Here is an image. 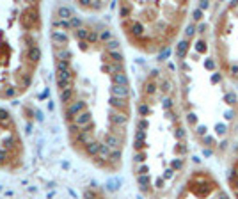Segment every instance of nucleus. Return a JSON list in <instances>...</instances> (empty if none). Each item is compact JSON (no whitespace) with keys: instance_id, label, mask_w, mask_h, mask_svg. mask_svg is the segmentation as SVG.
I'll return each mask as SVG.
<instances>
[{"instance_id":"22","label":"nucleus","mask_w":238,"mask_h":199,"mask_svg":"<svg viewBox=\"0 0 238 199\" xmlns=\"http://www.w3.org/2000/svg\"><path fill=\"white\" fill-rule=\"evenodd\" d=\"M87 43H91V44H94V43H100V32H98V30H89Z\"/></svg>"},{"instance_id":"11","label":"nucleus","mask_w":238,"mask_h":199,"mask_svg":"<svg viewBox=\"0 0 238 199\" xmlns=\"http://www.w3.org/2000/svg\"><path fill=\"white\" fill-rule=\"evenodd\" d=\"M91 132H93V126H85L84 130L77 133V142L78 144H84V146H87L93 139H91Z\"/></svg>"},{"instance_id":"28","label":"nucleus","mask_w":238,"mask_h":199,"mask_svg":"<svg viewBox=\"0 0 238 199\" xmlns=\"http://www.w3.org/2000/svg\"><path fill=\"white\" fill-rule=\"evenodd\" d=\"M7 158V151L6 149H0V162H6Z\"/></svg>"},{"instance_id":"18","label":"nucleus","mask_w":238,"mask_h":199,"mask_svg":"<svg viewBox=\"0 0 238 199\" xmlns=\"http://www.w3.org/2000/svg\"><path fill=\"white\" fill-rule=\"evenodd\" d=\"M121 48V43L117 39H110L109 43H105V52H117Z\"/></svg>"},{"instance_id":"23","label":"nucleus","mask_w":238,"mask_h":199,"mask_svg":"<svg viewBox=\"0 0 238 199\" xmlns=\"http://www.w3.org/2000/svg\"><path fill=\"white\" fill-rule=\"evenodd\" d=\"M69 23H71V28H75V30H78V28H82V27H84L82 20H80L78 16H73L71 20H69Z\"/></svg>"},{"instance_id":"2","label":"nucleus","mask_w":238,"mask_h":199,"mask_svg":"<svg viewBox=\"0 0 238 199\" xmlns=\"http://www.w3.org/2000/svg\"><path fill=\"white\" fill-rule=\"evenodd\" d=\"M188 11V2L130 4V16L121 20V23L135 44L164 54L181 32Z\"/></svg>"},{"instance_id":"20","label":"nucleus","mask_w":238,"mask_h":199,"mask_svg":"<svg viewBox=\"0 0 238 199\" xmlns=\"http://www.w3.org/2000/svg\"><path fill=\"white\" fill-rule=\"evenodd\" d=\"M55 69H57V73H62V71H69L71 66H69V62L68 61H57L55 62Z\"/></svg>"},{"instance_id":"3","label":"nucleus","mask_w":238,"mask_h":199,"mask_svg":"<svg viewBox=\"0 0 238 199\" xmlns=\"http://www.w3.org/2000/svg\"><path fill=\"white\" fill-rule=\"evenodd\" d=\"M213 54L222 73L233 85L238 84V2L220 7L211 22Z\"/></svg>"},{"instance_id":"14","label":"nucleus","mask_w":238,"mask_h":199,"mask_svg":"<svg viewBox=\"0 0 238 199\" xmlns=\"http://www.w3.org/2000/svg\"><path fill=\"white\" fill-rule=\"evenodd\" d=\"M100 146H101V142H98V140H91V142L85 146V153H87L89 156H98V153H100Z\"/></svg>"},{"instance_id":"8","label":"nucleus","mask_w":238,"mask_h":199,"mask_svg":"<svg viewBox=\"0 0 238 199\" xmlns=\"http://www.w3.org/2000/svg\"><path fill=\"white\" fill-rule=\"evenodd\" d=\"M103 144H107L112 151L116 149H123V139L114 135V133H103Z\"/></svg>"},{"instance_id":"4","label":"nucleus","mask_w":238,"mask_h":199,"mask_svg":"<svg viewBox=\"0 0 238 199\" xmlns=\"http://www.w3.org/2000/svg\"><path fill=\"white\" fill-rule=\"evenodd\" d=\"M176 199H233L229 190L222 187L219 178L208 169L190 172L181 185Z\"/></svg>"},{"instance_id":"29","label":"nucleus","mask_w":238,"mask_h":199,"mask_svg":"<svg viewBox=\"0 0 238 199\" xmlns=\"http://www.w3.org/2000/svg\"><path fill=\"white\" fill-rule=\"evenodd\" d=\"M87 41H80V50H82V52H85V50H87L89 48V46H87Z\"/></svg>"},{"instance_id":"7","label":"nucleus","mask_w":238,"mask_h":199,"mask_svg":"<svg viewBox=\"0 0 238 199\" xmlns=\"http://www.w3.org/2000/svg\"><path fill=\"white\" fill-rule=\"evenodd\" d=\"M50 39H52V43L55 44V46H59V48H66L68 41H69L68 34L64 32V30H57V28H53V30H52Z\"/></svg>"},{"instance_id":"17","label":"nucleus","mask_w":238,"mask_h":199,"mask_svg":"<svg viewBox=\"0 0 238 199\" xmlns=\"http://www.w3.org/2000/svg\"><path fill=\"white\" fill-rule=\"evenodd\" d=\"M73 36H75L78 41H87V38H89V28L82 27V28H78V30H73Z\"/></svg>"},{"instance_id":"30","label":"nucleus","mask_w":238,"mask_h":199,"mask_svg":"<svg viewBox=\"0 0 238 199\" xmlns=\"http://www.w3.org/2000/svg\"><path fill=\"white\" fill-rule=\"evenodd\" d=\"M36 116H38V121H43V114H41V110H36Z\"/></svg>"},{"instance_id":"10","label":"nucleus","mask_w":238,"mask_h":199,"mask_svg":"<svg viewBox=\"0 0 238 199\" xmlns=\"http://www.w3.org/2000/svg\"><path fill=\"white\" fill-rule=\"evenodd\" d=\"M109 93H110V96H117V98L130 100V87H123V85H116V84H110V87H109Z\"/></svg>"},{"instance_id":"26","label":"nucleus","mask_w":238,"mask_h":199,"mask_svg":"<svg viewBox=\"0 0 238 199\" xmlns=\"http://www.w3.org/2000/svg\"><path fill=\"white\" fill-rule=\"evenodd\" d=\"M16 94V87H7L6 89V98H13Z\"/></svg>"},{"instance_id":"1","label":"nucleus","mask_w":238,"mask_h":199,"mask_svg":"<svg viewBox=\"0 0 238 199\" xmlns=\"http://www.w3.org/2000/svg\"><path fill=\"white\" fill-rule=\"evenodd\" d=\"M185 123L208 155L220 158L235 148L238 135V94L213 54L211 28H187L176 48Z\"/></svg>"},{"instance_id":"6","label":"nucleus","mask_w":238,"mask_h":199,"mask_svg":"<svg viewBox=\"0 0 238 199\" xmlns=\"http://www.w3.org/2000/svg\"><path fill=\"white\" fill-rule=\"evenodd\" d=\"M84 110H87V105H85V101H84V100L71 101V103L68 105L66 112H64V117H66L68 121H75V117H77L78 114H82Z\"/></svg>"},{"instance_id":"9","label":"nucleus","mask_w":238,"mask_h":199,"mask_svg":"<svg viewBox=\"0 0 238 199\" xmlns=\"http://www.w3.org/2000/svg\"><path fill=\"white\" fill-rule=\"evenodd\" d=\"M75 125L80 128H85V126H91V123H93V112L91 110H84L82 114H78L77 117H75Z\"/></svg>"},{"instance_id":"16","label":"nucleus","mask_w":238,"mask_h":199,"mask_svg":"<svg viewBox=\"0 0 238 199\" xmlns=\"http://www.w3.org/2000/svg\"><path fill=\"white\" fill-rule=\"evenodd\" d=\"M73 93H75V89H73V87L64 89V91H61V93H59V100H61L62 103H71V100H73Z\"/></svg>"},{"instance_id":"25","label":"nucleus","mask_w":238,"mask_h":199,"mask_svg":"<svg viewBox=\"0 0 238 199\" xmlns=\"http://www.w3.org/2000/svg\"><path fill=\"white\" fill-rule=\"evenodd\" d=\"M4 144H6V148H11V146H14V137H13V135H7V137L4 139Z\"/></svg>"},{"instance_id":"15","label":"nucleus","mask_w":238,"mask_h":199,"mask_svg":"<svg viewBox=\"0 0 238 199\" xmlns=\"http://www.w3.org/2000/svg\"><path fill=\"white\" fill-rule=\"evenodd\" d=\"M53 55H55L57 61H68V62H69V59L73 57V54L68 48H61V50H55V54H53Z\"/></svg>"},{"instance_id":"19","label":"nucleus","mask_w":238,"mask_h":199,"mask_svg":"<svg viewBox=\"0 0 238 199\" xmlns=\"http://www.w3.org/2000/svg\"><path fill=\"white\" fill-rule=\"evenodd\" d=\"M110 39H114L112 38V32L109 30V28H103V30H100V43H109Z\"/></svg>"},{"instance_id":"13","label":"nucleus","mask_w":238,"mask_h":199,"mask_svg":"<svg viewBox=\"0 0 238 199\" xmlns=\"http://www.w3.org/2000/svg\"><path fill=\"white\" fill-rule=\"evenodd\" d=\"M27 57H28V61L38 62L39 59H41V48H39V46H36V44L28 46V50H27Z\"/></svg>"},{"instance_id":"24","label":"nucleus","mask_w":238,"mask_h":199,"mask_svg":"<svg viewBox=\"0 0 238 199\" xmlns=\"http://www.w3.org/2000/svg\"><path fill=\"white\" fill-rule=\"evenodd\" d=\"M9 112L6 110V109H0V121H9Z\"/></svg>"},{"instance_id":"12","label":"nucleus","mask_w":238,"mask_h":199,"mask_svg":"<svg viewBox=\"0 0 238 199\" xmlns=\"http://www.w3.org/2000/svg\"><path fill=\"white\" fill-rule=\"evenodd\" d=\"M73 16H75V14H73V9L69 6H59L57 7V18H59V20H68V22H69Z\"/></svg>"},{"instance_id":"5","label":"nucleus","mask_w":238,"mask_h":199,"mask_svg":"<svg viewBox=\"0 0 238 199\" xmlns=\"http://www.w3.org/2000/svg\"><path fill=\"white\" fill-rule=\"evenodd\" d=\"M227 188L233 199H238V144L231 149L229 164H227Z\"/></svg>"},{"instance_id":"27","label":"nucleus","mask_w":238,"mask_h":199,"mask_svg":"<svg viewBox=\"0 0 238 199\" xmlns=\"http://www.w3.org/2000/svg\"><path fill=\"white\" fill-rule=\"evenodd\" d=\"M78 128H80V126H77V125H75V123H69V126H68V130H69V132H71V133H75V132H80V130H78Z\"/></svg>"},{"instance_id":"21","label":"nucleus","mask_w":238,"mask_h":199,"mask_svg":"<svg viewBox=\"0 0 238 199\" xmlns=\"http://www.w3.org/2000/svg\"><path fill=\"white\" fill-rule=\"evenodd\" d=\"M73 80H64V78H57V87L59 91H64V89H69L71 87Z\"/></svg>"}]
</instances>
